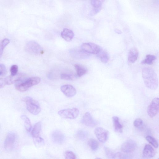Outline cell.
<instances>
[{
	"label": "cell",
	"mask_w": 159,
	"mask_h": 159,
	"mask_svg": "<svg viewBox=\"0 0 159 159\" xmlns=\"http://www.w3.org/2000/svg\"><path fill=\"white\" fill-rule=\"evenodd\" d=\"M142 74L146 86L153 90L157 88L158 79L156 73L152 69L150 68H144Z\"/></svg>",
	"instance_id": "obj_1"
},
{
	"label": "cell",
	"mask_w": 159,
	"mask_h": 159,
	"mask_svg": "<svg viewBox=\"0 0 159 159\" xmlns=\"http://www.w3.org/2000/svg\"><path fill=\"white\" fill-rule=\"evenodd\" d=\"M41 81V78L37 76L29 79H21L16 82L15 88L19 91L24 92L28 90L30 87L38 84Z\"/></svg>",
	"instance_id": "obj_2"
},
{
	"label": "cell",
	"mask_w": 159,
	"mask_h": 159,
	"mask_svg": "<svg viewBox=\"0 0 159 159\" xmlns=\"http://www.w3.org/2000/svg\"><path fill=\"white\" fill-rule=\"evenodd\" d=\"M22 100L25 102L28 111L32 114L37 115L41 111V108L38 102L31 97H25Z\"/></svg>",
	"instance_id": "obj_3"
},
{
	"label": "cell",
	"mask_w": 159,
	"mask_h": 159,
	"mask_svg": "<svg viewBox=\"0 0 159 159\" xmlns=\"http://www.w3.org/2000/svg\"><path fill=\"white\" fill-rule=\"evenodd\" d=\"M25 49L29 53L35 56L43 54L42 48L38 43L33 41L29 42L26 44Z\"/></svg>",
	"instance_id": "obj_4"
},
{
	"label": "cell",
	"mask_w": 159,
	"mask_h": 159,
	"mask_svg": "<svg viewBox=\"0 0 159 159\" xmlns=\"http://www.w3.org/2000/svg\"><path fill=\"white\" fill-rule=\"evenodd\" d=\"M17 135L14 132L11 131L7 134L4 142V147L7 151H12L15 148L17 140Z\"/></svg>",
	"instance_id": "obj_5"
},
{
	"label": "cell",
	"mask_w": 159,
	"mask_h": 159,
	"mask_svg": "<svg viewBox=\"0 0 159 159\" xmlns=\"http://www.w3.org/2000/svg\"><path fill=\"white\" fill-rule=\"evenodd\" d=\"M79 113L78 110L76 108L62 110L58 112L61 117L66 119H74L76 118Z\"/></svg>",
	"instance_id": "obj_6"
},
{
	"label": "cell",
	"mask_w": 159,
	"mask_h": 159,
	"mask_svg": "<svg viewBox=\"0 0 159 159\" xmlns=\"http://www.w3.org/2000/svg\"><path fill=\"white\" fill-rule=\"evenodd\" d=\"M82 49L89 54H98L101 49L98 45L92 43H86L81 46Z\"/></svg>",
	"instance_id": "obj_7"
},
{
	"label": "cell",
	"mask_w": 159,
	"mask_h": 159,
	"mask_svg": "<svg viewBox=\"0 0 159 159\" xmlns=\"http://www.w3.org/2000/svg\"><path fill=\"white\" fill-rule=\"evenodd\" d=\"M159 110V99L158 98H154L152 101L147 109L148 115L151 117H155Z\"/></svg>",
	"instance_id": "obj_8"
},
{
	"label": "cell",
	"mask_w": 159,
	"mask_h": 159,
	"mask_svg": "<svg viewBox=\"0 0 159 159\" xmlns=\"http://www.w3.org/2000/svg\"><path fill=\"white\" fill-rule=\"evenodd\" d=\"M94 132L95 136L100 142L104 143L107 141L109 135L108 130L102 127H98L95 129Z\"/></svg>",
	"instance_id": "obj_9"
},
{
	"label": "cell",
	"mask_w": 159,
	"mask_h": 159,
	"mask_svg": "<svg viewBox=\"0 0 159 159\" xmlns=\"http://www.w3.org/2000/svg\"><path fill=\"white\" fill-rule=\"evenodd\" d=\"M137 147L136 143L134 141L130 140L124 142L122 145V151L126 153H130L134 152Z\"/></svg>",
	"instance_id": "obj_10"
},
{
	"label": "cell",
	"mask_w": 159,
	"mask_h": 159,
	"mask_svg": "<svg viewBox=\"0 0 159 159\" xmlns=\"http://www.w3.org/2000/svg\"><path fill=\"white\" fill-rule=\"evenodd\" d=\"M61 90L64 95L68 97H72L76 94V89L71 85H66L63 86L61 87Z\"/></svg>",
	"instance_id": "obj_11"
},
{
	"label": "cell",
	"mask_w": 159,
	"mask_h": 159,
	"mask_svg": "<svg viewBox=\"0 0 159 159\" xmlns=\"http://www.w3.org/2000/svg\"><path fill=\"white\" fill-rule=\"evenodd\" d=\"M82 122L85 125L89 127H94L97 124V122L88 112H86L84 114Z\"/></svg>",
	"instance_id": "obj_12"
},
{
	"label": "cell",
	"mask_w": 159,
	"mask_h": 159,
	"mask_svg": "<svg viewBox=\"0 0 159 159\" xmlns=\"http://www.w3.org/2000/svg\"><path fill=\"white\" fill-rule=\"evenodd\" d=\"M52 139L53 141L58 144H62L65 140V136L62 132L59 130H56L52 132Z\"/></svg>",
	"instance_id": "obj_13"
},
{
	"label": "cell",
	"mask_w": 159,
	"mask_h": 159,
	"mask_svg": "<svg viewBox=\"0 0 159 159\" xmlns=\"http://www.w3.org/2000/svg\"><path fill=\"white\" fill-rule=\"evenodd\" d=\"M104 0H91V4L93 7L91 12V15H94L98 13L101 9V6Z\"/></svg>",
	"instance_id": "obj_14"
},
{
	"label": "cell",
	"mask_w": 159,
	"mask_h": 159,
	"mask_svg": "<svg viewBox=\"0 0 159 159\" xmlns=\"http://www.w3.org/2000/svg\"><path fill=\"white\" fill-rule=\"evenodd\" d=\"M155 152L153 148L149 144L145 145L143 151V156L145 158H150L153 157Z\"/></svg>",
	"instance_id": "obj_15"
},
{
	"label": "cell",
	"mask_w": 159,
	"mask_h": 159,
	"mask_svg": "<svg viewBox=\"0 0 159 159\" xmlns=\"http://www.w3.org/2000/svg\"><path fill=\"white\" fill-rule=\"evenodd\" d=\"M138 55L139 52L136 48L133 47L131 48L128 53V61L132 63H134L137 60Z\"/></svg>",
	"instance_id": "obj_16"
},
{
	"label": "cell",
	"mask_w": 159,
	"mask_h": 159,
	"mask_svg": "<svg viewBox=\"0 0 159 159\" xmlns=\"http://www.w3.org/2000/svg\"><path fill=\"white\" fill-rule=\"evenodd\" d=\"M61 35L62 38L67 42L71 41L74 36L73 32L68 29H64L61 32Z\"/></svg>",
	"instance_id": "obj_17"
},
{
	"label": "cell",
	"mask_w": 159,
	"mask_h": 159,
	"mask_svg": "<svg viewBox=\"0 0 159 159\" xmlns=\"http://www.w3.org/2000/svg\"><path fill=\"white\" fill-rule=\"evenodd\" d=\"M113 120L115 131L119 133H122L123 127L119 122V118L117 116H114L113 117Z\"/></svg>",
	"instance_id": "obj_18"
},
{
	"label": "cell",
	"mask_w": 159,
	"mask_h": 159,
	"mask_svg": "<svg viewBox=\"0 0 159 159\" xmlns=\"http://www.w3.org/2000/svg\"><path fill=\"white\" fill-rule=\"evenodd\" d=\"M42 125L40 122L37 123L34 126L32 132V137L36 138L39 137L41 134Z\"/></svg>",
	"instance_id": "obj_19"
},
{
	"label": "cell",
	"mask_w": 159,
	"mask_h": 159,
	"mask_svg": "<svg viewBox=\"0 0 159 159\" xmlns=\"http://www.w3.org/2000/svg\"><path fill=\"white\" fill-rule=\"evenodd\" d=\"M97 54L102 62L104 63H107L108 62L110 59V57L107 51L101 49Z\"/></svg>",
	"instance_id": "obj_20"
},
{
	"label": "cell",
	"mask_w": 159,
	"mask_h": 159,
	"mask_svg": "<svg viewBox=\"0 0 159 159\" xmlns=\"http://www.w3.org/2000/svg\"><path fill=\"white\" fill-rule=\"evenodd\" d=\"M74 67L77 76L80 77L86 74L87 72V69L84 66L78 64H75Z\"/></svg>",
	"instance_id": "obj_21"
},
{
	"label": "cell",
	"mask_w": 159,
	"mask_h": 159,
	"mask_svg": "<svg viewBox=\"0 0 159 159\" xmlns=\"http://www.w3.org/2000/svg\"><path fill=\"white\" fill-rule=\"evenodd\" d=\"M21 118L24 121L26 130L29 132L30 131L32 128V126L29 119L25 115H21Z\"/></svg>",
	"instance_id": "obj_22"
},
{
	"label": "cell",
	"mask_w": 159,
	"mask_h": 159,
	"mask_svg": "<svg viewBox=\"0 0 159 159\" xmlns=\"http://www.w3.org/2000/svg\"><path fill=\"white\" fill-rule=\"evenodd\" d=\"M88 144L91 149L93 151H96L99 147V143L94 139H91L89 140L88 142Z\"/></svg>",
	"instance_id": "obj_23"
},
{
	"label": "cell",
	"mask_w": 159,
	"mask_h": 159,
	"mask_svg": "<svg viewBox=\"0 0 159 159\" xmlns=\"http://www.w3.org/2000/svg\"><path fill=\"white\" fill-rule=\"evenodd\" d=\"M88 134V132L86 130H80L77 132L76 137L78 139L83 140L86 139Z\"/></svg>",
	"instance_id": "obj_24"
},
{
	"label": "cell",
	"mask_w": 159,
	"mask_h": 159,
	"mask_svg": "<svg viewBox=\"0 0 159 159\" xmlns=\"http://www.w3.org/2000/svg\"><path fill=\"white\" fill-rule=\"evenodd\" d=\"M156 59V57L153 55H148L146 56L145 59L141 63L142 64L151 65Z\"/></svg>",
	"instance_id": "obj_25"
},
{
	"label": "cell",
	"mask_w": 159,
	"mask_h": 159,
	"mask_svg": "<svg viewBox=\"0 0 159 159\" xmlns=\"http://www.w3.org/2000/svg\"><path fill=\"white\" fill-rule=\"evenodd\" d=\"M10 42L9 39L6 38L4 39L0 43V59L1 58L2 56L4 50Z\"/></svg>",
	"instance_id": "obj_26"
},
{
	"label": "cell",
	"mask_w": 159,
	"mask_h": 159,
	"mask_svg": "<svg viewBox=\"0 0 159 159\" xmlns=\"http://www.w3.org/2000/svg\"><path fill=\"white\" fill-rule=\"evenodd\" d=\"M34 142L36 147H41L45 144V141L43 139L39 137L33 138Z\"/></svg>",
	"instance_id": "obj_27"
},
{
	"label": "cell",
	"mask_w": 159,
	"mask_h": 159,
	"mask_svg": "<svg viewBox=\"0 0 159 159\" xmlns=\"http://www.w3.org/2000/svg\"><path fill=\"white\" fill-rule=\"evenodd\" d=\"M146 139L154 147L158 148V143L154 138L151 136H148L146 137Z\"/></svg>",
	"instance_id": "obj_28"
},
{
	"label": "cell",
	"mask_w": 159,
	"mask_h": 159,
	"mask_svg": "<svg viewBox=\"0 0 159 159\" xmlns=\"http://www.w3.org/2000/svg\"><path fill=\"white\" fill-rule=\"evenodd\" d=\"M61 79L66 80H73L75 78L74 76L67 73H63L61 75Z\"/></svg>",
	"instance_id": "obj_29"
},
{
	"label": "cell",
	"mask_w": 159,
	"mask_h": 159,
	"mask_svg": "<svg viewBox=\"0 0 159 159\" xmlns=\"http://www.w3.org/2000/svg\"><path fill=\"white\" fill-rule=\"evenodd\" d=\"M64 157L66 159H75L76 157L74 153L72 151H66L64 154Z\"/></svg>",
	"instance_id": "obj_30"
},
{
	"label": "cell",
	"mask_w": 159,
	"mask_h": 159,
	"mask_svg": "<svg viewBox=\"0 0 159 159\" xmlns=\"http://www.w3.org/2000/svg\"><path fill=\"white\" fill-rule=\"evenodd\" d=\"M143 124V121L140 118L136 119L134 123V126L137 128H140Z\"/></svg>",
	"instance_id": "obj_31"
},
{
	"label": "cell",
	"mask_w": 159,
	"mask_h": 159,
	"mask_svg": "<svg viewBox=\"0 0 159 159\" xmlns=\"http://www.w3.org/2000/svg\"><path fill=\"white\" fill-rule=\"evenodd\" d=\"M18 71V67L17 65H14L11 66L10 71L11 76H14L16 75Z\"/></svg>",
	"instance_id": "obj_32"
},
{
	"label": "cell",
	"mask_w": 159,
	"mask_h": 159,
	"mask_svg": "<svg viewBox=\"0 0 159 159\" xmlns=\"http://www.w3.org/2000/svg\"><path fill=\"white\" fill-rule=\"evenodd\" d=\"M106 155L109 158H114L115 154L111 150L107 147L105 148Z\"/></svg>",
	"instance_id": "obj_33"
},
{
	"label": "cell",
	"mask_w": 159,
	"mask_h": 159,
	"mask_svg": "<svg viewBox=\"0 0 159 159\" xmlns=\"http://www.w3.org/2000/svg\"><path fill=\"white\" fill-rule=\"evenodd\" d=\"M6 85H8V81L6 77L4 78H0V89L4 87Z\"/></svg>",
	"instance_id": "obj_34"
},
{
	"label": "cell",
	"mask_w": 159,
	"mask_h": 159,
	"mask_svg": "<svg viewBox=\"0 0 159 159\" xmlns=\"http://www.w3.org/2000/svg\"><path fill=\"white\" fill-rule=\"evenodd\" d=\"M6 73V69L5 66L3 64H0V76L5 75Z\"/></svg>",
	"instance_id": "obj_35"
},
{
	"label": "cell",
	"mask_w": 159,
	"mask_h": 159,
	"mask_svg": "<svg viewBox=\"0 0 159 159\" xmlns=\"http://www.w3.org/2000/svg\"><path fill=\"white\" fill-rule=\"evenodd\" d=\"M126 156L120 153H118L116 154H115L114 158H125Z\"/></svg>",
	"instance_id": "obj_36"
},
{
	"label": "cell",
	"mask_w": 159,
	"mask_h": 159,
	"mask_svg": "<svg viewBox=\"0 0 159 159\" xmlns=\"http://www.w3.org/2000/svg\"><path fill=\"white\" fill-rule=\"evenodd\" d=\"M115 32H116V33L118 34H121L122 33V32L120 30H119L116 29L115 30Z\"/></svg>",
	"instance_id": "obj_37"
}]
</instances>
